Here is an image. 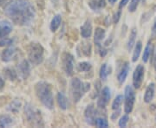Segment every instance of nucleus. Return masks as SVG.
<instances>
[{
	"mask_svg": "<svg viewBox=\"0 0 156 128\" xmlns=\"http://www.w3.org/2000/svg\"><path fill=\"white\" fill-rule=\"evenodd\" d=\"M153 63H154V69L156 71V52L154 54V61H153Z\"/></svg>",
	"mask_w": 156,
	"mask_h": 128,
	"instance_id": "42",
	"label": "nucleus"
},
{
	"mask_svg": "<svg viewBox=\"0 0 156 128\" xmlns=\"http://www.w3.org/2000/svg\"><path fill=\"white\" fill-rule=\"evenodd\" d=\"M141 50H142V43L140 41H138L134 46V53H133V56H132V61L133 62H135L138 60L140 55L141 53Z\"/></svg>",
	"mask_w": 156,
	"mask_h": 128,
	"instance_id": "24",
	"label": "nucleus"
},
{
	"mask_svg": "<svg viewBox=\"0 0 156 128\" xmlns=\"http://www.w3.org/2000/svg\"><path fill=\"white\" fill-rule=\"evenodd\" d=\"M84 119L87 124L90 126L95 125V120L96 119V111H95L94 105L90 104L86 107L84 111Z\"/></svg>",
	"mask_w": 156,
	"mask_h": 128,
	"instance_id": "10",
	"label": "nucleus"
},
{
	"mask_svg": "<svg viewBox=\"0 0 156 128\" xmlns=\"http://www.w3.org/2000/svg\"><path fill=\"white\" fill-rule=\"evenodd\" d=\"M13 43V40L11 38H4V39L0 40V47H5V46H10Z\"/></svg>",
	"mask_w": 156,
	"mask_h": 128,
	"instance_id": "34",
	"label": "nucleus"
},
{
	"mask_svg": "<svg viewBox=\"0 0 156 128\" xmlns=\"http://www.w3.org/2000/svg\"><path fill=\"white\" fill-rule=\"evenodd\" d=\"M106 0H90L89 7L94 11H99L106 7Z\"/></svg>",
	"mask_w": 156,
	"mask_h": 128,
	"instance_id": "18",
	"label": "nucleus"
},
{
	"mask_svg": "<svg viewBox=\"0 0 156 128\" xmlns=\"http://www.w3.org/2000/svg\"><path fill=\"white\" fill-rule=\"evenodd\" d=\"M12 0H0V7H5L10 5Z\"/></svg>",
	"mask_w": 156,
	"mask_h": 128,
	"instance_id": "37",
	"label": "nucleus"
},
{
	"mask_svg": "<svg viewBox=\"0 0 156 128\" xmlns=\"http://www.w3.org/2000/svg\"><path fill=\"white\" fill-rule=\"evenodd\" d=\"M17 50L14 47H10L8 49H5L1 54V60L4 62H9L11 61L17 55Z\"/></svg>",
	"mask_w": 156,
	"mask_h": 128,
	"instance_id": "12",
	"label": "nucleus"
},
{
	"mask_svg": "<svg viewBox=\"0 0 156 128\" xmlns=\"http://www.w3.org/2000/svg\"><path fill=\"white\" fill-rule=\"evenodd\" d=\"M106 36V31L102 28H96L94 34V42L97 47H100L101 41L104 39Z\"/></svg>",
	"mask_w": 156,
	"mask_h": 128,
	"instance_id": "17",
	"label": "nucleus"
},
{
	"mask_svg": "<svg viewBox=\"0 0 156 128\" xmlns=\"http://www.w3.org/2000/svg\"><path fill=\"white\" fill-rule=\"evenodd\" d=\"M108 2H109L110 4H112V5H113V4H115V3L116 2L117 0H108Z\"/></svg>",
	"mask_w": 156,
	"mask_h": 128,
	"instance_id": "43",
	"label": "nucleus"
},
{
	"mask_svg": "<svg viewBox=\"0 0 156 128\" xmlns=\"http://www.w3.org/2000/svg\"><path fill=\"white\" fill-rule=\"evenodd\" d=\"M140 0H131L129 6H128V11L130 12H134L136 11L137 7L139 5V3Z\"/></svg>",
	"mask_w": 156,
	"mask_h": 128,
	"instance_id": "32",
	"label": "nucleus"
},
{
	"mask_svg": "<svg viewBox=\"0 0 156 128\" xmlns=\"http://www.w3.org/2000/svg\"><path fill=\"white\" fill-rule=\"evenodd\" d=\"M109 74H110V70L108 69V64L107 63H103L100 67V72H99L100 79L101 81H106Z\"/></svg>",
	"mask_w": 156,
	"mask_h": 128,
	"instance_id": "25",
	"label": "nucleus"
},
{
	"mask_svg": "<svg viewBox=\"0 0 156 128\" xmlns=\"http://www.w3.org/2000/svg\"><path fill=\"white\" fill-rule=\"evenodd\" d=\"M128 120H129V117L128 115L126 113L125 115H123L122 117L119 120V126L120 127H126L127 125H128Z\"/></svg>",
	"mask_w": 156,
	"mask_h": 128,
	"instance_id": "33",
	"label": "nucleus"
},
{
	"mask_svg": "<svg viewBox=\"0 0 156 128\" xmlns=\"http://www.w3.org/2000/svg\"><path fill=\"white\" fill-rule=\"evenodd\" d=\"M77 68L80 72H89L92 68V65L88 61H83L78 63Z\"/></svg>",
	"mask_w": 156,
	"mask_h": 128,
	"instance_id": "29",
	"label": "nucleus"
},
{
	"mask_svg": "<svg viewBox=\"0 0 156 128\" xmlns=\"http://www.w3.org/2000/svg\"><path fill=\"white\" fill-rule=\"evenodd\" d=\"M4 88H5V81H4V79L2 78V76L0 75V91Z\"/></svg>",
	"mask_w": 156,
	"mask_h": 128,
	"instance_id": "41",
	"label": "nucleus"
},
{
	"mask_svg": "<svg viewBox=\"0 0 156 128\" xmlns=\"http://www.w3.org/2000/svg\"><path fill=\"white\" fill-rule=\"evenodd\" d=\"M62 66L64 73L68 76H71L74 74L75 59L70 53H64L62 58Z\"/></svg>",
	"mask_w": 156,
	"mask_h": 128,
	"instance_id": "7",
	"label": "nucleus"
},
{
	"mask_svg": "<svg viewBox=\"0 0 156 128\" xmlns=\"http://www.w3.org/2000/svg\"><path fill=\"white\" fill-rule=\"evenodd\" d=\"M135 102V93L131 86H127L124 92V112L125 113H131Z\"/></svg>",
	"mask_w": 156,
	"mask_h": 128,
	"instance_id": "6",
	"label": "nucleus"
},
{
	"mask_svg": "<svg viewBox=\"0 0 156 128\" xmlns=\"http://www.w3.org/2000/svg\"><path fill=\"white\" fill-rule=\"evenodd\" d=\"M144 74H145V69L142 65H138L135 67L134 72L133 74V86L135 89H138L140 88L143 78H144Z\"/></svg>",
	"mask_w": 156,
	"mask_h": 128,
	"instance_id": "8",
	"label": "nucleus"
},
{
	"mask_svg": "<svg viewBox=\"0 0 156 128\" xmlns=\"http://www.w3.org/2000/svg\"><path fill=\"white\" fill-rule=\"evenodd\" d=\"M99 48V53H100V56L101 57H103V56H105L107 55V53H108V50L105 49V48H103V47H98Z\"/></svg>",
	"mask_w": 156,
	"mask_h": 128,
	"instance_id": "36",
	"label": "nucleus"
},
{
	"mask_svg": "<svg viewBox=\"0 0 156 128\" xmlns=\"http://www.w3.org/2000/svg\"><path fill=\"white\" fill-rule=\"evenodd\" d=\"M130 70V65L128 62H124L122 67L120 68L119 72L117 74V81L120 84H122L125 81L126 78L128 76V72Z\"/></svg>",
	"mask_w": 156,
	"mask_h": 128,
	"instance_id": "13",
	"label": "nucleus"
},
{
	"mask_svg": "<svg viewBox=\"0 0 156 128\" xmlns=\"http://www.w3.org/2000/svg\"><path fill=\"white\" fill-rule=\"evenodd\" d=\"M61 22H62L61 15H60V14H57V15H56L55 17L52 18V20H51V22H50V30H51L52 32H55V31H56V30L58 29V28L60 27Z\"/></svg>",
	"mask_w": 156,
	"mask_h": 128,
	"instance_id": "20",
	"label": "nucleus"
},
{
	"mask_svg": "<svg viewBox=\"0 0 156 128\" xmlns=\"http://www.w3.org/2000/svg\"><path fill=\"white\" fill-rule=\"evenodd\" d=\"M155 93V85L154 83H150L146 89L145 95H144V101L146 103H150L154 97Z\"/></svg>",
	"mask_w": 156,
	"mask_h": 128,
	"instance_id": "16",
	"label": "nucleus"
},
{
	"mask_svg": "<svg viewBox=\"0 0 156 128\" xmlns=\"http://www.w3.org/2000/svg\"><path fill=\"white\" fill-rule=\"evenodd\" d=\"M35 93L39 101L46 108L50 110L54 108V97L52 94V88L48 82L38 81L35 85Z\"/></svg>",
	"mask_w": 156,
	"mask_h": 128,
	"instance_id": "2",
	"label": "nucleus"
},
{
	"mask_svg": "<svg viewBox=\"0 0 156 128\" xmlns=\"http://www.w3.org/2000/svg\"><path fill=\"white\" fill-rule=\"evenodd\" d=\"M13 119L9 115L0 116V127H9L13 125Z\"/></svg>",
	"mask_w": 156,
	"mask_h": 128,
	"instance_id": "23",
	"label": "nucleus"
},
{
	"mask_svg": "<svg viewBox=\"0 0 156 128\" xmlns=\"http://www.w3.org/2000/svg\"><path fill=\"white\" fill-rule=\"evenodd\" d=\"M91 45L89 43H82V51L84 56H91Z\"/></svg>",
	"mask_w": 156,
	"mask_h": 128,
	"instance_id": "31",
	"label": "nucleus"
},
{
	"mask_svg": "<svg viewBox=\"0 0 156 128\" xmlns=\"http://www.w3.org/2000/svg\"><path fill=\"white\" fill-rule=\"evenodd\" d=\"M24 117L30 126L35 127L44 126V121L41 112L35 106L27 103L24 106Z\"/></svg>",
	"mask_w": 156,
	"mask_h": 128,
	"instance_id": "3",
	"label": "nucleus"
},
{
	"mask_svg": "<svg viewBox=\"0 0 156 128\" xmlns=\"http://www.w3.org/2000/svg\"><path fill=\"white\" fill-rule=\"evenodd\" d=\"M17 72L19 76L23 80L27 79L30 75V64H29L28 61L26 60H23L17 66Z\"/></svg>",
	"mask_w": 156,
	"mask_h": 128,
	"instance_id": "11",
	"label": "nucleus"
},
{
	"mask_svg": "<svg viewBox=\"0 0 156 128\" xmlns=\"http://www.w3.org/2000/svg\"><path fill=\"white\" fill-rule=\"evenodd\" d=\"M5 75L7 79H9L11 81H14L17 79V73L15 69L7 67L5 69Z\"/></svg>",
	"mask_w": 156,
	"mask_h": 128,
	"instance_id": "26",
	"label": "nucleus"
},
{
	"mask_svg": "<svg viewBox=\"0 0 156 128\" xmlns=\"http://www.w3.org/2000/svg\"><path fill=\"white\" fill-rule=\"evenodd\" d=\"M121 16H122V11H121V9H119V11H117L116 13H115V15L113 17V22L115 23H117L121 18Z\"/></svg>",
	"mask_w": 156,
	"mask_h": 128,
	"instance_id": "35",
	"label": "nucleus"
},
{
	"mask_svg": "<svg viewBox=\"0 0 156 128\" xmlns=\"http://www.w3.org/2000/svg\"><path fill=\"white\" fill-rule=\"evenodd\" d=\"M123 100H124V98H123L122 95H118V96H116L115 99L113 101V103H112V109L115 110V111L120 109V107H121L122 104Z\"/></svg>",
	"mask_w": 156,
	"mask_h": 128,
	"instance_id": "28",
	"label": "nucleus"
},
{
	"mask_svg": "<svg viewBox=\"0 0 156 128\" xmlns=\"http://www.w3.org/2000/svg\"><path fill=\"white\" fill-rule=\"evenodd\" d=\"M129 1H130V0H121V2H120V4H119V9L123 8L124 6L128 4Z\"/></svg>",
	"mask_w": 156,
	"mask_h": 128,
	"instance_id": "39",
	"label": "nucleus"
},
{
	"mask_svg": "<svg viewBox=\"0 0 156 128\" xmlns=\"http://www.w3.org/2000/svg\"><path fill=\"white\" fill-rule=\"evenodd\" d=\"M12 31V25L8 21H0V38L7 36Z\"/></svg>",
	"mask_w": 156,
	"mask_h": 128,
	"instance_id": "15",
	"label": "nucleus"
},
{
	"mask_svg": "<svg viewBox=\"0 0 156 128\" xmlns=\"http://www.w3.org/2000/svg\"><path fill=\"white\" fill-rule=\"evenodd\" d=\"M110 98H111L110 89L108 88V87L103 88L102 90L101 91L99 97H98V101H97V106H98V107L104 108L108 104Z\"/></svg>",
	"mask_w": 156,
	"mask_h": 128,
	"instance_id": "9",
	"label": "nucleus"
},
{
	"mask_svg": "<svg viewBox=\"0 0 156 128\" xmlns=\"http://www.w3.org/2000/svg\"><path fill=\"white\" fill-rule=\"evenodd\" d=\"M95 126L97 127L106 128L108 126V123L107 121L105 118L102 117H96L95 120Z\"/></svg>",
	"mask_w": 156,
	"mask_h": 128,
	"instance_id": "30",
	"label": "nucleus"
},
{
	"mask_svg": "<svg viewBox=\"0 0 156 128\" xmlns=\"http://www.w3.org/2000/svg\"><path fill=\"white\" fill-rule=\"evenodd\" d=\"M21 105H22L21 101L18 99H16L9 104V106H7V110L11 112H14V113H17L20 110Z\"/></svg>",
	"mask_w": 156,
	"mask_h": 128,
	"instance_id": "21",
	"label": "nucleus"
},
{
	"mask_svg": "<svg viewBox=\"0 0 156 128\" xmlns=\"http://www.w3.org/2000/svg\"><path fill=\"white\" fill-rule=\"evenodd\" d=\"M136 36H137V30H136V29H133L131 30V33H130L129 38H128V43H127V49H128V51H131V50L133 49V47L135 44Z\"/></svg>",
	"mask_w": 156,
	"mask_h": 128,
	"instance_id": "22",
	"label": "nucleus"
},
{
	"mask_svg": "<svg viewBox=\"0 0 156 128\" xmlns=\"http://www.w3.org/2000/svg\"><path fill=\"white\" fill-rule=\"evenodd\" d=\"M120 112H121V110H120V109L116 110V112H114V113H113V115L111 116L112 119H115L120 115Z\"/></svg>",
	"mask_w": 156,
	"mask_h": 128,
	"instance_id": "40",
	"label": "nucleus"
},
{
	"mask_svg": "<svg viewBox=\"0 0 156 128\" xmlns=\"http://www.w3.org/2000/svg\"><path fill=\"white\" fill-rule=\"evenodd\" d=\"M92 31H93L92 23H91V21L88 19L84 22L83 25L81 27V36L85 39L89 38L92 35Z\"/></svg>",
	"mask_w": 156,
	"mask_h": 128,
	"instance_id": "14",
	"label": "nucleus"
},
{
	"mask_svg": "<svg viewBox=\"0 0 156 128\" xmlns=\"http://www.w3.org/2000/svg\"><path fill=\"white\" fill-rule=\"evenodd\" d=\"M57 104L62 110H66L68 108V99L62 92H58L56 95Z\"/></svg>",
	"mask_w": 156,
	"mask_h": 128,
	"instance_id": "19",
	"label": "nucleus"
},
{
	"mask_svg": "<svg viewBox=\"0 0 156 128\" xmlns=\"http://www.w3.org/2000/svg\"><path fill=\"white\" fill-rule=\"evenodd\" d=\"M5 13L14 23L20 26L30 24L35 18L36 11L27 0H14L6 6Z\"/></svg>",
	"mask_w": 156,
	"mask_h": 128,
	"instance_id": "1",
	"label": "nucleus"
},
{
	"mask_svg": "<svg viewBox=\"0 0 156 128\" xmlns=\"http://www.w3.org/2000/svg\"><path fill=\"white\" fill-rule=\"evenodd\" d=\"M152 43L151 42H148L146 46L145 50H144V52H143V56H142V61L144 62H147L148 60H149V57L151 56V53H152Z\"/></svg>",
	"mask_w": 156,
	"mask_h": 128,
	"instance_id": "27",
	"label": "nucleus"
},
{
	"mask_svg": "<svg viewBox=\"0 0 156 128\" xmlns=\"http://www.w3.org/2000/svg\"><path fill=\"white\" fill-rule=\"evenodd\" d=\"M152 36L154 38H156V18L154 21V24H153V27H152Z\"/></svg>",
	"mask_w": 156,
	"mask_h": 128,
	"instance_id": "38",
	"label": "nucleus"
},
{
	"mask_svg": "<svg viewBox=\"0 0 156 128\" xmlns=\"http://www.w3.org/2000/svg\"><path fill=\"white\" fill-rule=\"evenodd\" d=\"M90 90V84L83 82L79 78H73L70 82V93L75 103H77L88 91Z\"/></svg>",
	"mask_w": 156,
	"mask_h": 128,
	"instance_id": "4",
	"label": "nucleus"
},
{
	"mask_svg": "<svg viewBox=\"0 0 156 128\" xmlns=\"http://www.w3.org/2000/svg\"><path fill=\"white\" fill-rule=\"evenodd\" d=\"M28 58L35 66L41 64L44 59V49L38 43H31L28 48Z\"/></svg>",
	"mask_w": 156,
	"mask_h": 128,
	"instance_id": "5",
	"label": "nucleus"
}]
</instances>
